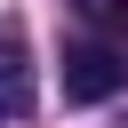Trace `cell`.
I'll return each instance as SVG.
<instances>
[{
	"mask_svg": "<svg viewBox=\"0 0 128 128\" xmlns=\"http://www.w3.org/2000/svg\"><path fill=\"white\" fill-rule=\"evenodd\" d=\"M120 88H128V56H120L112 40L64 48V96H72V104H104V96H120Z\"/></svg>",
	"mask_w": 128,
	"mask_h": 128,
	"instance_id": "cell-1",
	"label": "cell"
},
{
	"mask_svg": "<svg viewBox=\"0 0 128 128\" xmlns=\"http://www.w3.org/2000/svg\"><path fill=\"white\" fill-rule=\"evenodd\" d=\"M32 112V64H24V32H8V120Z\"/></svg>",
	"mask_w": 128,
	"mask_h": 128,
	"instance_id": "cell-2",
	"label": "cell"
},
{
	"mask_svg": "<svg viewBox=\"0 0 128 128\" xmlns=\"http://www.w3.org/2000/svg\"><path fill=\"white\" fill-rule=\"evenodd\" d=\"M80 16L104 24V32H128V0H80Z\"/></svg>",
	"mask_w": 128,
	"mask_h": 128,
	"instance_id": "cell-3",
	"label": "cell"
}]
</instances>
